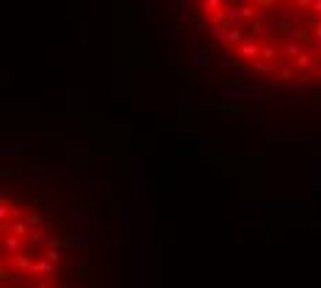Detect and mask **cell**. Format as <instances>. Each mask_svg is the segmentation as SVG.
<instances>
[{
    "label": "cell",
    "mask_w": 321,
    "mask_h": 288,
    "mask_svg": "<svg viewBox=\"0 0 321 288\" xmlns=\"http://www.w3.org/2000/svg\"><path fill=\"white\" fill-rule=\"evenodd\" d=\"M222 91H224V97H233V100H244V103H252V106H266V103H269V97H266L263 91L246 89V86L230 83V81H224V83H222Z\"/></svg>",
    "instance_id": "obj_1"
},
{
    "label": "cell",
    "mask_w": 321,
    "mask_h": 288,
    "mask_svg": "<svg viewBox=\"0 0 321 288\" xmlns=\"http://www.w3.org/2000/svg\"><path fill=\"white\" fill-rule=\"evenodd\" d=\"M189 64L202 70V67H210V50L202 47V44H191L189 47Z\"/></svg>",
    "instance_id": "obj_2"
},
{
    "label": "cell",
    "mask_w": 321,
    "mask_h": 288,
    "mask_svg": "<svg viewBox=\"0 0 321 288\" xmlns=\"http://www.w3.org/2000/svg\"><path fill=\"white\" fill-rule=\"evenodd\" d=\"M205 28L210 31V34L216 36L219 42H222V36L227 34V28H230V25H227V22L222 20V17H208V20H205Z\"/></svg>",
    "instance_id": "obj_3"
},
{
    "label": "cell",
    "mask_w": 321,
    "mask_h": 288,
    "mask_svg": "<svg viewBox=\"0 0 321 288\" xmlns=\"http://www.w3.org/2000/svg\"><path fill=\"white\" fill-rule=\"evenodd\" d=\"M260 50H263V47H260L258 42H244L241 47H238V56L244 58V61H249V64H252L255 58H260Z\"/></svg>",
    "instance_id": "obj_4"
},
{
    "label": "cell",
    "mask_w": 321,
    "mask_h": 288,
    "mask_svg": "<svg viewBox=\"0 0 321 288\" xmlns=\"http://www.w3.org/2000/svg\"><path fill=\"white\" fill-rule=\"evenodd\" d=\"M302 53H305V50L299 47V42H282L280 44V56L285 58V61H296Z\"/></svg>",
    "instance_id": "obj_5"
},
{
    "label": "cell",
    "mask_w": 321,
    "mask_h": 288,
    "mask_svg": "<svg viewBox=\"0 0 321 288\" xmlns=\"http://www.w3.org/2000/svg\"><path fill=\"white\" fill-rule=\"evenodd\" d=\"M222 42L238 44V47H241V44L246 42V31H241V28H236V25H230V28H227V34L222 36Z\"/></svg>",
    "instance_id": "obj_6"
},
{
    "label": "cell",
    "mask_w": 321,
    "mask_h": 288,
    "mask_svg": "<svg viewBox=\"0 0 321 288\" xmlns=\"http://www.w3.org/2000/svg\"><path fill=\"white\" fill-rule=\"evenodd\" d=\"M200 14H205V20L208 17H222V0H202Z\"/></svg>",
    "instance_id": "obj_7"
},
{
    "label": "cell",
    "mask_w": 321,
    "mask_h": 288,
    "mask_svg": "<svg viewBox=\"0 0 321 288\" xmlns=\"http://www.w3.org/2000/svg\"><path fill=\"white\" fill-rule=\"evenodd\" d=\"M249 67H252V72H258V75H269V72L277 75V64H269V61H263V58H255Z\"/></svg>",
    "instance_id": "obj_8"
},
{
    "label": "cell",
    "mask_w": 321,
    "mask_h": 288,
    "mask_svg": "<svg viewBox=\"0 0 321 288\" xmlns=\"http://www.w3.org/2000/svg\"><path fill=\"white\" fill-rule=\"evenodd\" d=\"M293 25H291V14H280L277 20H274V25H272V34H288Z\"/></svg>",
    "instance_id": "obj_9"
},
{
    "label": "cell",
    "mask_w": 321,
    "mask_h": 288,
    "mask_svg": "<svg viewBox=\"0 0 321 288\" xmlns=\"http://www.w3.org/2000/svg\"><path fill=\"white\" fill-rule=\"evenodd\" d=\"M272 34V28H266V25H258V22H252V28L246 31V42H255V39H263V36Z\"/></svg>",
    "instance_id": "obj_10"
},
{
    "label": "cell",
    "mask_w": 321,
    "mask_h": 288,
    "mask_svg": "<svg viewBox=\"0 0 321 288\" xmlns=\"http://www.w3.org/2000/svg\"><path fill=\"white\" fill-rule=\"evenodd\" d=\"M277 56H280V50L274 47V44H263V50H260V58L269 64H277Z\"/></svg>",
    "instance_id": "obj_11"
},
{
    "label": "cell",
    "mask_w": 321,
    "mask_h": 288,
    "mask_svg": "<svg viewBox=\"0 0 321 288\" xmlns=\"http://www.w3.org/2000/svg\"><path fill=\"white\" fill-rule=\"evenodd\" d=\"M302 39H310L305 28H291V31L285 34V42H302Z\"/></svg>",
    "instance_id": "obj_12"
},
{
    "label": "cell",
    "mask_w": 321,
    "mask_h": 288,
    "mask_svg": "<svg viewBox=\"0 0 321 288\" xmlns=\"http://www.w3.org/2000/svg\"><path fill=\"white\" fill-rule=\"evenodd\" d=\"M175 6H177V11H180V20H183V22H191V20H194L191 8L186 6V0H175Z\"/></svg>",
    "instance_id": "obj_13"
},
{
    "label": "cell",
    "mask_w": 321,
    "mask_h": 288,
    "mask_svg": "<svg viewBox=\"0 0 321 288\" xmlns=\"http://www.w3.org/2000/svg\"><path fill=\"white\" fill-rule=\"evenodd\" d=\"M274 20H277V17H272L269 11H258V20H255V22H258V25H266V28H272Z\"/></svg>",
    "instance_id": "obj_14"
},
{
    "label": "cell",
    "mask_w": 321,
    "mask_h": 288,
    "mask_svg": "<svg viewBox=\"0 0 321 288\" xmlns=\"http://www.w3.org/2000/svg\"><path fill=\"white\" fill-rule=\"evenodd\" d=\"M277 78H280V81H293V78H299V75H296L291 67H280V70H277Z\"/></svg>",
    "instance_id": "obj_15"
},
{
    "label": "cell",
    "mask_w": 321,
    "mask_h": 288,
    "mask_svg": "<svg viewBox=\"0 0 321 288\" xmlns=\"http://www.w3.org/2000/svg\"><path fill=\"white\" fill-rule=\"evenodd\" d=\"M310 39H313V42L321 47V22H319V20H316V25L310 28Z\"/></svg>",
    "instance_id": "obj_16"
},
{
    "label": "cell",
    "mask_w": 321,
    "mask_h": 288,
    "mask_svg": "<svg viewBox=\"0 0 321 288\" xmlns=\"http://www.w3.org/2000/svg\"><path fill=\"white\" fill-rule=\"evenodd\" d=\"M236 58H230V56H222L219 58V67H222V70H233V67H236Z\"/></svg>",
    "instance_id": "obj_17"
},
{
    "label": "cell",
    "mask_w": 321,
    "mask_h": 288,
    "mask_svg": "<svg viewBox=\"0 0 321 288\" xmlns=\"http://www.w3.org/2000/svg\"><path fill=\"white\" fill-rule=\"evenodd\" d=\"M319 70H321V58L313 56V58H310V67H307V72H319Z\"/></svg>",
    "instance_id": "obj_18"
},
{
    "label": "cell",
    "mask_w": 321,
    "mask_h": 288,
    "mask_svg": "<svg viewBox=\"0 0 321 288\" xmlns=\"http://www.w3.org/2000/svg\"><path fill=\"white\" fill-rule=\"evenodd\" d=\"M160 31H163L166 36H175V22H163V25H160Z\"/></svg>",
    "instance_id": "obj_19"
},
{
    "label": "cell",
    "mask_w": 321,
    "mask_h": 288,
    "mask_svg": "<svg viewBox=\"0 0 321 288\" xmlns=\"http://www.w3.org/2000/svg\"><path fill=\"white\" fill-rule=\"evenodd\" d=\"M296 8H313V0H296Z\"/></svg>",
    "instance_id": "obj_20"
},
{
    "label": "cell",
    "mask_w": 321,
    "mask_h": 288,
    "mask_svg": "<svg viewBox=\"0 0 321 288\" xmlns=\"http://www.w3.org/2000/svg\"><path fill=\"white\" fill-rule=\"evenodd\" d=\"M316 17H321V0H313V8H310Z\"/></svg>",
    "instance_id": "obj_21"
},
{
    "label": "cell",
    "mask_w": 321,
    "mask_h": 288,
    "mask_svg": "<svg viewBox=\"0 0 321 288\" xmlns=\"http://www.w3.org/2000/svg\"><path fill=\"white\" fill-rule=\"evenodd\" d=\"M316 78H319V81H321V70H319V72H316Z\"/></svg>",
    "instance_id": "obj_22"
},
{
    "label": "cell",
    "mask_w": 321,
    "mask_h": 288,
    "mask_svg": "<svg viewBox=\"0 0 321 288\" xmlns=\"http://www.w3.org/2000/svg\"><path fill=\"white\" fill-rule=\"evenodd\" d=\"M282 3H296V0H282Z\"/></svg>",
    "instance_id": "obj_23"
},
{
    "label": "cell",
    "mask_w": 321,
    "mask_h": 288,
    "mask_svg": "<svg viewBox=\"0 0 321 288\" xmlns=\"http://www.w3.org/2000/svg\"><path fill=\"white\" fill-rule=\"evenodd\" d=\"M316 20H319V22H321V17H316Z\"/></svg>",
    "instance_id": "obj_24"
},
{
    "label": "cell",
    "mask_w": 321,
    "mask_h": 288,
    "mask_svg": "<svg viewBox=\"0 0 321 288\" xmlns=\"http://www.w3.org/2000/svg\"><path fill=\"white\" fill-rule=\"evenodd\" d=\"M258 3H260V0H258Z\"/></svg>",
    "instance_id": "obj_25"
}]
</instances>
